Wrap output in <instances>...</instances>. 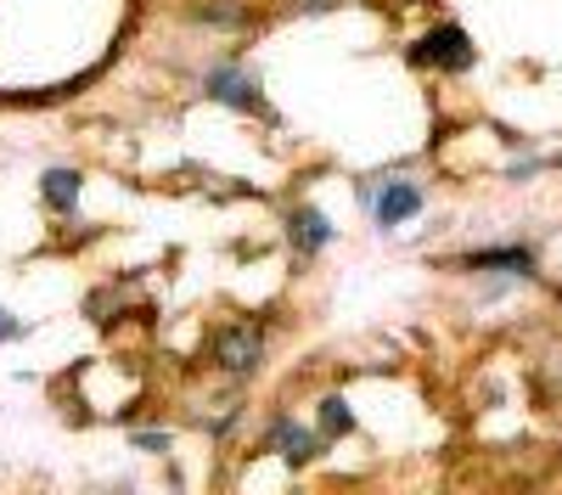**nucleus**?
<instances>
[{
	"mask_svg": "<svg viewBox=\"0 0 562 495\" xmlns=\"http://www.w3.org/2000/svg\"><path fill=\"white\" fill-rule=\"evenodd\" d=\"M203 90H209L214 102L237 108V113H259V85H254L243 68H231V63H214V68L203 74Z\"/></svg>",
	"mask_w": 562,
	"mask_h": 495,
	"instance_id": "obj_3",
	"label": "nucleus"
},
{
	"mask_svg": "<svg viewBox=\"0 0 562 495\" xmlns=\"http://www.w3.org/2000/svg\"><path fill=\"white\" fill-rule=\"evenodd\" d=\"M135 445L147 450V457H164V450H169V434H135Z\"/></svg>",
	"mask_w": 562,
	"mask_h": 495,
	"instance_id": "obj_10",
	"label": "nucleus"
},
{
	"mask_svg": "<svg viewBox=\"0 0 562 495\" xmlns=\"http://www.w3.org/2000/svg\"><path fill=\"white\" fill-rule=\"evenodd\" d=\"M12 338H23V322L12 310H0V344H12Z\"/></svg>",
	"mask_w": 562,
	"mask_h": 495,
	"instance_id": "obj_11",
	"label": "nucleus"
},
{
	"mask_svg": "<svg viewBox=\"0 0 562 495\" xmlns=\"http://www.w3.org/2000/svg\"><path fill=\"white\" fill-rule=\"evenodd\" d=\"M315 417H321V439H344V434L355 428V417H349V405H344L338 394H326Z\"/></svg>",
	"mask_w": 562,
	"mask_h": 495,
	"instance_id": "obj_9",
	"label": "nucleus"
},
{
	"mask_svg": "<svg viewBox=\"0 0 562 495\" xmlns=\"http://www.w3.org/2000/svg\"><path fill=\"white\" fill-rule=\"evenodd\" d=\"M461 265H467V270H518V277H529L535 254H529V248H479V254H467Z\"/></svg>",
	"mask_w": 562,
	"mask_h": 495,
	"instance_id": "obj_8",
	"label": "nucleus"
},
{
	"mask_svg": "<svg viewBox=\"0 0 562 495\" xmlns=\"http://www.w3.org/2000/svg\"><path fill=\"white\" fill-rule=\"evenodd\" d=\"M416 63H434L445 74H461V68H473V40H467L456 23H439L428 40L416 45Z\"/></svg>",
	"mask_w": 562,
	"mask_h": 495,
	"instance_id": "obj_2",
	"label": "nucleus"
},
{
	"mask_svg": "<svg viewBox=\"0 0 562 495\" xmlns=\"http://www.w3.org/2000/svg\"><path fill=\"white\" fill-rule=\"evenodd\" d=\"M288 237H293L299 254H321L326 243H333V225H326L321 209H293L288 214Z\"/></svg>",
	"mask_w": 562,
	"mask_h": 495,
	"instance_id": "obj_6",
	"label": "nucleus"
},
{
	"mask_svg": "<svg viewBox=\"0 0 562 495\" xmlns=\"http://www.w3.org/2000/svg\"><path fill=\"white\" fill-rule=\"evenodd\" d=\"M270 445H276L293 468H304V462L321 457V428H304V423H293V417H281V423H270Z\"/></svg>",
	"mask_w": 562,
	"mask_h": 495,
	"instance_id": "obj_5",
	"label": "nucleus"
},
{
	"mask_svg": "<svg viewBox=\"0 0 562 495\" xmlns=\"http://www.w3.org/2000/svg\"><path fill=\"white\" fill-rule=\"evenodd\" d=\"M79 187H85L79 169H45V180H40V198L52 203L57 214H74V209H79Z\"/></svg>",
	"mask_w": 562,
	"mask_h": 495,
	"instance_id": "obj_7",
	"label": "nucleus"
},
{
	"mask_svg": "<svg viewBox=\"0 0 562 495\" xmlns=\"http://www.w3.org/2000/svg\"><path fill=\"white\" fill-rule=\"evenodd\" d=\"M371 214H378V225L394 232V225L422 214V187H416V180H389V187L378 192V203H371Z\"/></svg>",
	"mask_w": 562,
	"mask_h": 495,
	"instance_id": "obj_4",
	"label": "nucleus"
},
{
	"mask_svg": "<svg viewBox=\"0 0 562 495\" xmlns=\"http://www.w3.org/2000/svg\"><path fill=\"white\" fill-rule=\"evenodd\" d=\"M214 360L225 372H259V360H265V333L254 327V322H225L220 333H214Z\"/></svg>",
	"mask_w": 562,
	"mask_h": 495,
	"instance_id": "obj_1",
	"label": "nucleus"
}]
</instances>
